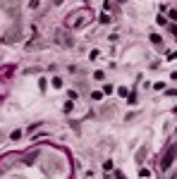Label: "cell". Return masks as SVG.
I'll use <instances>...</instances> for the list:
<instances>
[{
  "label": "cell",
  "mask_w": 177,
  "mask_h": 179,
  "mask_svg": "<svg viewBox=\"0 0 177 179\" xmlns=\"http://www.w3.org/2000/svg\"><path fill=\"white\" fill-rule=\"evenodd\" d=\"M175 155H177V146H172V148H170L168 153L163 155V160H160V167H163V170H168L170 165H172V160H175Z\"/></svg>",
  "instance_id": "obj_2"
},
{
  "label": "cell",
  "mask_w": 177,
  "mask_h": 179,
  "mask_svg": "<svg viewBox=\"0 0 177 179\" xmlns=\"http://www.w3.org/2000/svg\"><path fill=\"white\" fill-rule=\"evenodd\" d=\"M88 17H91V12H88V10H81V12H77V15H72L70 19H67V26H72V29H81Z\"/></svg>",
  "instance_id": "obj_1"
},
{
  "label": "cell",
  "mask_w": 177,
  "mask_h": 179,
  "mask_svg": "<svg viewBox=\"0 0 177 179\" xmlns=\"http://www.w3.org/2000/svg\"><path fill=\"white\" fill-rule=\"evenodd\" d=\"M53 86H55V89H62V79L55 77V79H53Z\"/></svg>",
  "instance_id": "obj_3"
},
{
  "label": "cell",
  "mask_w": 177,
  "mask_h": 179,
  "mask_svg": "<svg viewBox=\"0 0 177 179\" xmlns=\"http://www.w3.org/2000/svg\"><path fill=\"white\" fill-rule=\"evenodd\" d=\"M172 79H175V81H177V72H175V74H172Z\"/></svg>",
  "instance_id": "obj_5"
},
{
  "label": "cell",
  "mask_w": 177,
  "mask_h": 179,
  "mask_svg": "<svg viewBox=\"0 0 177 179\" xmlns=\"http://www.w3.org/2000/svg\"><path fill=\"white\" fill-rule=\"evenodd\" d=\"M31 7H38V0H31Z\"/></svg>",
  "instance_id": "obj_4"
}]
</instances>
